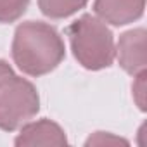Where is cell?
Masks as SVG:
<instances>
[{
	"mask_svg": "<svg viewBox=\"0 0 147 147\" xmlns=\"http://www.w3.org/2000/svg\"><path fill=\"white\" fill-rule=\"evenodd\" d=\"M14 64L28 76H43L66 57V45L59 31L43 21L21 23L12 38Z\"/></svg>",
	"mask_w": 147,
	"mask_h": 147,
	"instance_id": "obj_1",
	"label": "cell"
},
{
	"mask_svg": "<svg viewBox=\"0 0 147 147\" xmlns=\"http://www.w3.org/2000/svg\"><path fill=\"white\" fill-rule=\"evenodd\" d=\"M145 0H95L94 12L104 23L125 26L144 16Z\"/></svg>",
	"mask_w": 147,
	"mask_h": 147,
	"instance_id": "obj_6",
	"label": "cell"
},
{
	"mask_svg": "<svg viewBox=\"0 0 147 147\" xmlns=\"http://www.w3.org/2000/svg\"><path fill=\"white\" fill-rule=\"evenodd\" d=\"M14 75H16V73L11 67V64L7 61H4V59H0V87H2L9 78H12Z\"/></svg>",
	"mask_w": 147,
	"mask_h": 147,
	"instance_id": "obj_10",
	"label": "cell"
},
{
	"mask_svg": "<svg viewBox=\"0 0 147 147\" xmlns=\"http://www.w3.org/2000/svg\"><path fill=\"white\" fill-rule=\"evenodd\" d=\"M145 28H135L119 36L116 54L119 66L125 73L135 76L145 71L147 54H145Z\"/></svg>",
	"mask_w": 147,
	"mask_h": 147,
	"instance_id": "obj_4",
	"label": "cell"
},
{
	"mask_svg": "<svg viewBox=\"0 0 147 147\" xmlns=\"http://www.w3.org/2000/svg\"><path fill=\"white\" fill-rule=\"evenodd\" d=\"M107 144V142H113V144H126V140L123 138H118V137H111V135H104V131H97L95 137H90L87 140V145L90 144Z\"/></svg>",
	"mask_w": 147,
	"mask_h": 147,
	"instance_id": "obj_9",
	"label": "cell"
},
{
	"mask_svg": "<svg viewBox=\"0 0 147 147\" xmlns=\"http://www.w3.org/2000/svg\"><path fill=\"white\" fill-rule=\"evenodd\" d=\"M14 144L18 147H28V145H66L67 138L64 130L52 119H38V121H28L21 126V131L18 133Z\"/></svg>",
	"mask_w": 147,
	"mask_h": 147,
	"instance_id": "obj_5",
	"label": "cell"
},
{
	"mask_svg": "<svg viewBox=\"0 0 147 147\" xmlns=\"http://www.w3.org/2000/svg\"><path fill=\"white\" fill-rule=\"evenodd\" d=\"M30 0H0V23L9 24L23 18Z\"/></svg>",
	"mask_w": 147,
	"mask_h": 147,
	"instance_id": "obj_8",
	"label": "cell"
},
{
	"mask_svg": "<svg viewBox=\"0 0 147 147\" xmlns=\"http://www.w3.org/2000/svg\"><path fill=\"white\" fill-rule=\"evenodd\" d=\"M88 4V0H38V9L50 19H66L76 14Z\"/></svg>",
	"mask_w": 147,
	"mask_h": 147,
	"instance_id": "obj_7",
	"label": "cell"
},
{
	"mask_svg": "<svg viewBox=\"0 0 147 147\" xmlns=\"http://www.w3.org/2000/svg\"><path fill=\"white\" fill-rule=\"evenodd\" d=\"M40 95L36 87L14 75L0 87V130L14 131L36 116Z\"/></svg>",
	"mask_w": 147,
	"mask_h": 147,
	"instance_id": "obj_3",
	"label": "cell"
},
{
	"mask_svg": "<svg viewBox=\"0 0 147 147\" xmlns=\"http://www.w3.org/2000/svg\"><path fill=\"white\" fill-rule=\"evenodd\" d=\"M73 55L88 71H100L113 66L116 57L114 35L107 24L92 16L83 14L66 30Z\"/></svg>",
	"mask_w": 147,
	"mask_h": 147,
	"instance_id": "obj_2",
	"label": "cell"
}]
</instances>
